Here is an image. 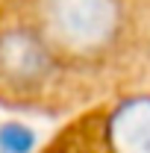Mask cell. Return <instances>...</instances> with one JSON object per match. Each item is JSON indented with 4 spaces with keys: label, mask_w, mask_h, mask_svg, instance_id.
Segmentation results:
<instances>
[{
    "label": "cell",
    "mask_w": 150,
    "mask_h": 153,
    "mask_svg": "<svg viewBox=\"0 0 150 153\" xmlns=\"http://www.w3.org/2000/svg\"><path fill=\"white\" fill-rule=\"evenodd\" d=\"M124 0H30L21 27L9 33L41 36L71 68L109 53L124 36Z\"/></svg>",
    "instance_id": "6da1fadb"
},
{
    "label": "cell",
    "mask_w": 150,
    "mask_h": 153,
    "mask_svg": "<svg viewBox=\"0 0 150 153\" xmlns=\"http://www.w3.org/2000/svg\"><path fill=\"white\" fill-rule=\"evenodd\" d=\"M41 153H103V150L97 147L94 135L74 130V133H65L62 138L50 141V144H47V147H44Z\"/></svg>",
    "instance_id": "7a4b0ae2"
}]
</instances>
